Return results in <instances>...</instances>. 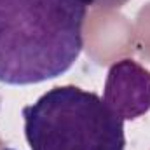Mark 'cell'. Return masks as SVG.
<instances>
[{"instance_id":"obj_3","label":"cell","mask_w":150,"mask_h":150,"mask_svg":"<svg viewBox=\"0 0 150 150\" xmlns=\"http://www.w3.org/2000/svg\"><path fill=\"white\" fill-rule=\"evenodd\" d=\"M103 101L122 120H134L150 110V72L138 61L124 58L108 68Z\"/></svg>"},{"instance_id":"obj_1","label":"cell","mask_w":150,"mask_h":150,"mask_svg":"<svg viewBox=\"0 0 150 150\" xmlns=\"http://www.w3.org/2000/svg\"><path fill=\"white\" fill-rule=\"evenodd\" d=\"M87 7L80 0H0V82L56 79L79 59Z\"/></svg>"},{"instance_id":"obj_5","label":"cell","mask_w":150,"mask_h":150,"mask_svg":"<svg viewBox=\"0 0 150 150\" xmlns=\"http://www.w3.org/2000/svg\"><path fill=\"white\" fill-rule=\"evenodd\" d=\"M2 150H14V149H2Z\"/></svg>"},{"instance_id":"obj_2","label":"cell","mask_w":150,"mask_h":150,"mask_svg":"<svg viewBox=\"0 0 150 150\" xmlns=\"http://www.w3.org/2000/svg\"><path fill=\"white\" fill-rule=\"evenodd\" d=\"M32 150H124V120L96 93L59 86L23 108Z\"/></svg>"},{"instance_id":"obj_4","label":"cell","mask_w":150,"mask_h":150,"mask_svg":"<svg viewBox=\"0 0 150 150\" xmlns=\"http://www.w3.org/2000/svg\"><path fill=\"white\" fill-rule=\"evenodd\" d=\"M86 7H100V9H115L122 7L127 0H80Z\"/></svg>"}]
</instances>
